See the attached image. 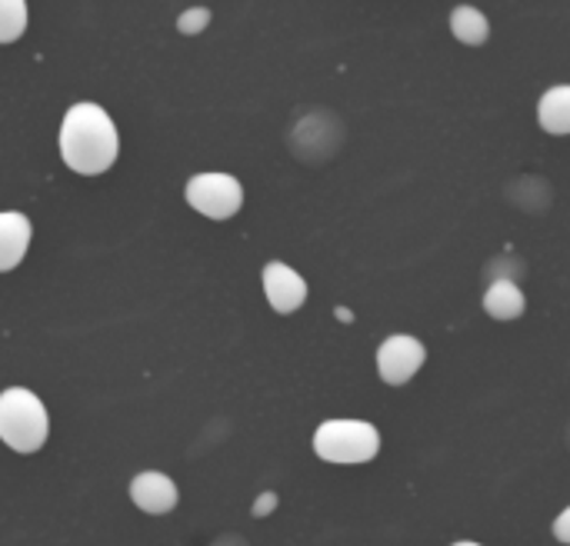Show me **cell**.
Returning a JSON list of instances; mask_svg holds the SVG:
<instances>
[{"label": "cell", "instance_id": "ba28073f", "mask_svg": "<svg viewBox=\"0 0 570 546\" xmlns=\"http://www.w3.org/2000/svg\"><path fill=\"white\" fill-rule=\"evenodd\" d=\"M30 237H33V227L23 214H13V210L0 214V274L13 270L27 257Z\"/></svg>", "mask_w": 570, "mask_h": 546}, {"label": "cell", "instance_id": "5bb4252c", "mask_svg": "<svg viewBox=\"0 0 570 546\" xmlns=\"http://www.w3.org/2000/svg\"><path fill=\"white\" fill-rule=\"evenodd\" d=\"M274 507H277V494H261L257 504H254V517H267Z\"/></svg>", "mask_w": 570, "mask_h": 546}, {"label": "cell", "instance_id": "9c48e42d", "mask_svg": "<svg viewBox=\"0 0 570 546\" xmlns=\"http://www.w3.org/2000/svg\"><path fill=\"white\" fill-rule=\"evenodd\" d=\"M538 123H541V130L558 133V137L570 133V83H558L541 97Z\"/></svg>", "mask_w": 570, "mask_h": 546}, {"label": "cell", "instance_id": "8992f818", "mask_svg": "<svg viewBox=\"0 0 570 546\" xmlns=\"http://www.w3.org/2000/svg\"><path fill=\"white\" fill-rule=\"evenodd\" d=\"M264 294H267V304L277 314H294L307 300V280L294 267H287L281 260H271L264 267Z\"/></svg>", "mask_w": 570, "mask_h": 546}, {"label": "cell", "instance_id": "7a4b0ae2", "mask_svg": "<svg viewBox=\"0 0 570 546\" xmlns=\"http://www.w3.org/2000/svg\"><path fill=\"white\" fill-rule=\"evenodd\" d=\"M50 420L37 394L10 387L0 394V440L17 454H37L47 444Z\"/></svg>", "mask_w": 570, "mask_h": 546}, {"label": "cell", "instance_id": "3957f363", "mask_svg": "<svg viewBox=\"0 0 570 546\" xmlns=\"http://www.w3.org/2000/svg\"><path fill=\"white\" fill-rule=\"evenodd\" d=\"M381 434L367 420H327L314 430V454L327 464H371Z\"/></svg>", "mask_w": 570, "mask_h": 546}, {"label": "cell", "instance_id": "52a82bcc", "mask_svg": "<svg viewBox=\"0 0 570 546\" xmlns=\"http://www.w3.org/2000/svg\"><path fill=\"white\" fill-rule=\"evenodd\" d=\"M130 500L150 514V517H164L177 507V487L167 474H157V470H147L140 477L130 480Z\"/></svg>", "mask_w": 570, "mask_h": 546}, {"label": "cell", "instance_id": "5b68a950", "mask_svg": "<svg viewBox=\"0 0 570 546\" xmlns=\"http://www.w3.org/2000/svg\"><path fill=\"white\" fill-rule=\"evenodd\" d=\"M428 360V350L421 340L407 337V334H397V337H387L377 350V374L384 384L391 387H404Z\"/></svg>", "mask_w": 570, "mask_h": 546}, {"label": "cell", "instance_id": "2e32d148", "mask_svg": "<svg viewBox=\"0 0 570 546\" xmlns=\"http://www.w3.org/2000/svg\"><path fill=\"white\" fill-rule=\"evenodd\" d=\"M454 546H481V544H474V540H461V544H454Z\"/></svg>", "mask_w": 570, "mask_h": 546}, {"label": "cell", "instance_id": "6da1fadb", "mask_svg": "<svg viewBox=\"0 0 570 546\" xmlns=\"http://www.w3.org/2000/svg\"><path fill=\"white\" fill-rule=\"evenodd\" d=\"M120 150L110 113L97 103H73L60 123V157L73 173L97 177L114 167Z\"/></svg>", "mask_w": 570, "mask_h": 546}, {"label": "cell", "instance_id": "30bf717a", "mask_svg": "<svg viewBox=\"0 0 570 546\" xmlns=\"http://www.w3.org/2000/svg\"><path fill=\"white\" fill-rule=\"evenodd\" d=\"M524 307H528L524 290L514 280H494L484 294V310L494 320H514L524 314Z\"/></svg>", "mask_w": 570, "mask_h": 546}, {"label": "cell", "instance_id": "8fae6325", "mask_svg": "<svg viewBox=\"0 0 570 546\" xmlns=\"http://www.w3.org/2000/svg\"><path fill=\"white\" fill-rule=\"evenodd\" d=\"M451 33L461 43H468V47H481L491 37V20L478 7H454V13H451Z\"/></svg>", "mask_w": 570, "mask_h": 546}, {"label": "cell", "instance_id": "7c38bea8", "mask_svg": "<svg viewBox=\"0 0 570 546\" xmlns=\"http://www.w3.org/2000/svg\"><path fill=\"white\" fill-rule=\"evenodd\" d=\"M27 30V3L0 0V43H13Z\"/></svg>", "mask_w": 570, "mask_h": 546}, {"label": "cell", "instance_id": "277c9868", "mask_svg": "<svg viewBox=\"0 0 570 546\" xmlns=\"http://www.w3.org/2000/svg\"><path fill=\"white\" fill-rule=\"evenodd\" d=\"M184 197L197 214L210 220H230L244 203V187L230 173H197L187 180Z\"/></svg>", "mask_w": 570, "mask_h": 546}, {"label": "cell", "instance_id": "4fadbf2b", "mask_svg": "<svg viewBox=\"0 0 570 546\" xmlns=\"http://www.w3.org/2000/svg\"><path fill=\"white\" fill-rule=\"evenodd\" d=\"M207 23H210V10H207V7H190V10H184V13H180V20H177L180 33H187V37L200 33Z\"/></svg>", "mask_w": 570, "mask_h": 546}, {"label": "cell", "instance_id": "9a60e30c", "mask_svg": "<svg viewBox=\"0 0 570 546\" xmlns=\"http://www.w3.org/2000/svg\"><path fill=\"white\" fill-rule=\"evenodd\" d=\"M554 537H558L561 544L570 546V507L554 520Z\"/></svg>", "mask_w": 570, "mask_h": 546}]
</instances>
